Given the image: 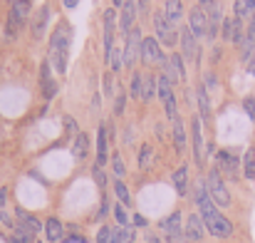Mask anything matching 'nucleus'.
Returning <instances> with one entry per match:
<instances>
[{"label":"nucleus","instance_id":"31","mask_svg":"<svg viewBox=\"0 0 255 243\" xmlns=\"http://www.w3.org/2000/svg\"><path fill=\"white\" fill-rule=\"evenodd\" d=\"M112 72H122V65H124V47L122 45H117L114 50H112Z\"/></svg>","mask_w":255,"mask_h":243},{"label":"nucleus","instance_id":"18","mask_svg":"<svg viewBox=\"0 0 255 243\" xmlns=\"http://www.w3.org/2000/svg\"><path fill=\"white\" fill-rule=\"evenodd\" d=\"M40 87L45 89V99H52L55 92H57V84L50 77V62H42V70H40Z\"/></svg>","mask_w":255,"mask_h":243},{"label":"nucleus","instance_id":"1","mask_svg":"<svg viewBox=\"0 0 255 243\" xmlns=\"http://www.w3.org/2000/svg\"><path fill=\"white\" fill-rule=\"evenodd\" d=\"M196 204H198V209H201V219H203L206 229H208L216 239H228V236L233 234V224L216 209V204H213V199H211V194H208V189H206L203 181L196 184Z\"/></svg>","mask_w":255,"mask_h":243},{"label":"nucleus","instance_id":"34","mask_svg":"<svg viewBox=\"0 0 255 243\" xmlns=\"http://www.w3.org/2000/svg\"><path fill=\"white\" fill-rule=\"evenodd\" d=\"M141 87H144V77H141V72H134V77H131V97H136V99H141Z\"/></svg>","mask_w":255,"mask_h":243},{"label":"nucleus","instance_id":"2","mask_svg":"<svg viewBox=\"0 0 255 243\" xmlns=\"http://www.w3.org/2000/svg\"><path fill=\"white\" fill-rule=\"evenodd\" d=\"M70 40H72V30L67 22H60L50 37V60L55 65L57 72L67 70V52H70Z\"/></svg>","mask_w":255,"mask_h":243},{"label":"nucleus","instance_id":"14","mask_svg":"<svg viewBox=\"0 0 255 243\" xmlns=\"http://www.w3.org/2000/svg\"><path fill=\"white\" fill-rule=\"evenodd\" d=\"M191 134H193V159L201 166L203 164V134H201V117L191 119Z\"/></svg>","mask_w":255,"mask_h":243},{"label":"nucleus","instance_id":"49","mask_svg":"<svg viewBox=\"0 0 255 243\" xmlns=\"http://www.w3.org/2000/svg\"><path fill=\"white\" fill-rule=\"evenodd\" d=\"M246 65H248V72H251V75H255V55L248 60V62H246Z\"/></svg>","mask_w":255,"mask_h":243},{"label":"nucleus","instance_id":"44","mask_svg":"<svg viewBox=\"0 0 255 243\" xmlns=\"http://www.w3.org/2000/svg\"><path fill=\"white\" fill-rule=\"evenodd\" d=\"M221 0H198V5H201V10H208V7H213V5H218Z\"/></svg>","mask_w":255,"mask_h":243},{"label":"nucleus","instance_id":"52","mask_svg":"<svg viewBox=\"0 0 255 243\" xmlns=\"http://www.w3.org/2000/svg\"><path fill=\"white\" fill-rule=\"evenodd\" d=\"M127 0H114V7H119V5H124Z\"/></svg>","mask_w":255,"mask_h":243},{"label":"nucleus","instance_id":"17","mask_svg":"<svg viewBox=\"0 0 255 243\" xmlns=\"http://www.w3.org/2000/svg\"><path fill=\"white\" fill-rule=\"evenodd\" d=\"M136 12H139V10H136L134 0H127V2L122 5V20H119V30H122V32H129V30H131Z\"/></svg>","mask_w":255,"mask_h":243},{"label":"nucleus","instance_id":"51","mask_svg":"<svg viewBox=\"0 0 255 243\" xmlns=\"http://www.w3.org/2000/svg\"><path fill=\"white\" fill-rule=\"evenodd\" d=\"M77 2H80V0H65V7L72 10V7H77Z\"/></svg>","mask_w":255,"mask_h":243},{"label":"nucleus","instance_id":"27","mask_svg":"<svg viewBox=\"0 0 255 243\" xmlns=\"http://www.w3.org/2000/svg\"><path fill=\"white\" fill-rule=\"evenodd\" d=\"M156 92H159V80H154V77H144V87H141V102H149Z\"/></svg>","mask_w":255,"mask_h":243},{"label":"nucleus","instance_id":"5","mask_svg":"<svg viewBox=\"0 0 255 243\" xmlns=\"http://www.w3.org/2000/svg\"><path fill=\"white\" fill-rule=\"evenodd\" d=\"M30 5H32V0H15L12 2L10 17H7V37H12L25 25V20L30 17Z\"/></svg>","mask_w":255,"mask_h":243},{"label":"nucleus","instance_id":"13","mask_svg":"<svg viewBox=\"0 0 255 243\" xmlns=\"http://www.w3.org/2000/svg\"><path fill=\"white\" fill-rule=\"evenodd\" d=\"M186 239L193 243H198L203 239V234H206V224H203V219L198 216V214H193V216H188V221H186Z\"/></svg>","mask_w":255,"mask_h":243},{"label":"nucleus","instance_id":"38","mask_svg":"<svg viewBox=\"0 0 255 243\" xmlns=\"http://www.w3.org/2000/svg\"><path fill=\"white\" fill-rule=\"evenodd\" d=\"M112 241V229L109 226H102L99 234H97V243H109Z\"/></svg>","mask_w":255,"mask_h":243},{"label":"nucleus","instance_id":"4","mask_svg":"<svg viewBox=\"0 0 255 243\" xmlns=\"http://www.w3.org/2000/svg\"><path fill=\"white\" fill-rule=\"evenodd\" d=\"M154 30H156V37H159L164 45L173 47V45L178 42L176 25H173L169 17H166V12H164V10H156V12H154Z\"/></svg>","mask_w":255,"mask_h":243},{"label":"nucleus","instance_id":"24","mask_svg":"<svg viewBox=\"0 0 255 243\" xmlns=\"http://www.w3.org/2000/svg\"><path fill=\"white\" fill-rule=\"evenodd\" d=\"M173 147H176L178 154L186 152V129H183V122L181 119L173 122Z\"/></svg>","mask_w":255,"mask_h":243},{"label":"nucleus","instance_id":"48","mask_svg":"<svg viewBox=\"0 0 255 243\" xmlns=\"http://www.w3.org/2000/svg\"><path fill=\"white\" fill-rule=\"evenodd\" d=\"M62 243H85V236H70V239H65Z\"/></svg>","mask_w":255,"mask_h":243},{"label":"nucleus","instance_id":"29","mask_svg":"<svg viewBox=\"0 0 255 243\" xmlns=\"http://www.w3.org/2000/svg\"><path fill=\"white\" fill-rule=\"evenodd\" d=\"M243 174H246V179H255V149L253 147L246 152V159H243Z\"/></svg>","mask_w":255,"mask_h":243},{"label":"nucleus","instance_id":"6","mask_svg":"<svg viewBox=\"0 0 255 243\" xmlns=\"http://www.w3.org/2000/svg\"><path fill=\"white\" fill-rule=\"evenodd\" d=\"M141 42H144L141 27H131L127 32V45H124V65L127 67H131L136 62V57L141 55Z\"/></svg>","mask_w":255,"mask_h":243},{"label":"nucleus","instance_id":"28","mask_svg":"<svg viewBox=\"0 0 255 243\" xmlns=\"http://www.w3.org/2000/svg\"><path fill=\"white\" fill-rule=\"evenodd\" d=\"M17 219H20V221H22V224H25V226H27V229H30L32 234H37V231H42V224H40V221H37L35 216H30L27 211H22V209H17Z\"/></svg>","mask_w":255,"mask_h":243},{"label":"nucleus","instance_id":"25","mask_svg":"<svg viewBox=\"0 0 255 243\" xmlns=\"http://www.w3.org/2000/svg\"><path fill=\"white\" fill-rule=\"evenodd\" d=\"M87 152H89V137H87L85 132H82V134H77V137H75L72 154H75V159H85Z\"/></svg>","mask_w":255,"mask_h":243},{"label":"nucleus","instance_id":"10","mask_svg":"<svg viewBox=\"0 0 255 243\" xmlns=\"http://www.w3.org/2000/svg\"><path fill=\"white\" fill-rule=\"evenodd\" d=\"M181 55L186 57V60H201L198 57V40L193 37V32H191V27H183L181 25Z\"/></svg>","mask_w":255,"mask_h":243},{"label":"nucleus","instance_id":"35","mask_svg":"<svg viewBox=\"0 0 255 243\" xmlns=\"http://www.w3.org/2000/svg\"><path fill=\"white\" fill-rule=\"evenodd\" d=\"M92 176H94V181H97V186H102V189L107 186V174L102 171V166H94V169H92Z\"/></svg>","mask_w":255,"mask_h":243},{"label":"nucleus","instance_id":"7","mask_svg":"<svg viewBox=\"0 0 255 243\" xmlns=\"http://www.w3.org/2000/svg\"><path fill=\"white\" fill-rule=\"evenodd\" d=\"M159 97H161V102H164V109H166V117H169L171 122H176L178 119V109H176V97H173V89H171V82L161 75L159 77Z\"/></svg>","mask_w":255,"mask_h":243},{"label":"nucleus","instance_id":"12","mask_svg":"<svg viewBox=\"0 0 255 243\" xmlns=\"http://www.w3.org/2000/svg\"><path fill=\"white\" fill-rule=\"evenodd\" d=\"M146 65H156V62H161V50H159V40H154V37H144V42H141V55H139Z\"/></svg>","mask_w":255,"mask_h":243},{"label":"nucleus","instance_id":"26","mask_svg":"<svg viewBox=\"0 0 255 243\" xmlns=\"http://www.w3.org/2000/svg\"><path fill=\"white\" fill-rule=\"evenodd\" d=\"M196 97H198V109H201V122H206V119H208V114H211V104H208V94H206V87H198V92H196Z\"/></svg>","mask_w":255,"mask_h":243},{"label":"nucleus","instance_id":"50","mask_svg":"<svg viewBox=\"0 0 255 243\" xmlns=\"http://www.w3.org/2000/svg\"><path fill=\"white\" fill-rule=\"evenodd\" d=\"M5 199H7V189L2 186V189H0V206H5Z\"/></svg>","mask_w":255,"mask_h":243},{"label":"nucleus","instance_id":"23","mask_svg":"<svg viewBox=\"0 0 255 243\" xmlns=\"http://www.w3.org/2000/svg\"><path fill=\"white\" fill-rule=\"evenodd\" d=\"M166 17L173 25H181V15H183V2L181 0H166Z\"/></svg>","mask_w":255,"mask_h":243},{"label":"nucleus","instance_id":"53","mask_svg":"<svg viewBox=\"0 0 255 243\" xmlns=\"http://www.w3.org/2000/svg\"><path fill=\"white\" fill-rule=\"evenodd\" d=\"M12 2H15V0H12Z\"/></svg>","mask_w":255,"mask_h":243},{"label":"nucleus","instance_id":"21","mask_svg":"<svg viewBox=\"0 0 255 243\" xmlns=\"http://www.w3.org/2000/svg\"><path fill=\"white\" fill-rule=\"evenodd\" d=\"M62 221L60 219H47V224H45V236H47V241L50 243H57L62 241Z\"/></svg>","mask_w":255,"mask_h":243},{"label":"nucleus","instance_id":"20","mask_svg":"<svg viewBox=\"0 0 255 243\" xmlns=\"http://www.w3.org/2000/svg\"><path fill=\"white\" fill-rule=\"evenodd\" d=\"M171 181H173V189H176L181 196L188 194V169H186V166H178V169L173 171Z\"/></svg>","mask_w":255,"mask_h":243},{"label":"nucleus","instance_id":"40","mask_svg":"<svg viewBox=\"0 0 255 243\" xmlns=\"http://www.w3.org/2000/svg\"><path fill=\"white\" fill-rule=\"evenodd\" d=\"M243 107H246L248 117L255 122V99H253V97H246V99H243Z\"/></svg>","mask_w":255,"mask_h":243},{"label":"nucleus","instance_id":"16","mask_svg":"<svg viewBox=\"0 0 255 243\" xmlns=\"http://www.w3.org/2000/svg\"><path fill=\"white\" fill-rule=\"evenodd\" d=\"M107 144H109V129H107V124H99V132H97V166L107 164Z\"/></svg>","mask_w":255,"mask_h":243},{"label":"nucleus","instance_id":"30","mask_svg":"<svg viewBox=\"0 0 255 243\" xmlns=\"http://www.w3.org/2000/svg\"><path fill=\"white\" fill-rule=\"evenodd\" d=\"M131 236H134V231H131L129 226H122V229H114V231H112V241L109 243H129Z\"/></svg>","mask_w":255,"mask_h":243},{"label":"nucleus","instance_id":"47","mask_svg":"<svg viewBox=\"0 0 255 243\" xmlns=\"http://www.w3.org/2000/svg\"><path fill=\"white\" fill-rule=\"evenodd\" d=\"M104 94H112V77H104Z\"/></svg>","mask_w":255,"mask_h":243},{"label":"nucleus","instance_id":"15","mask_svg":"<svg viewBox=\"0 0 255 243\" xmlns=\"http://www.w3.org/2000/svg\"><path fill=\"white\" fill-rule=\"evenodd\" d=\"M238 157L233 154V152H228V149H223V152H218V169L221 171H226V174H231V176H238Z\"/></svg>","mask_w":255,"mask_h":243},{"label":"nucleus","instance_id":"39","mask_svg":"<svg viewBox=\"0 0 255 243\" xmlns=\"http://www.w3.org/2000/svg\"><path fill=\"white\" fill-rule=\"evenodd\" d=\"M124 104H127V92H122V94L117 97V102H114V114H117V117L124 112Z\"/></svg>","mask_w":255,"mask_h":243},{"label":"nucleus","instance_id":"45","mask_svg":"<svg viewBox=\"0 0 255 243\" xmlns=\"http://www.w3.org/2000/svg\"><path fill=\"white\" fill-rule=\"evenodd\" d=\"M139 12H141V17L149 12V0H139Z\"/></svg>","mask_w":255,"mask_h":243},{"label":"nucleus","instance_id":"11","mask_svg":"<svg viewBox=\"0 0 255 243\" xmlns=\"http://www.w3.org/2000/svg\"><path fill=\"white\" fill-rule=\"evenodd\" d=\"M161 231L166 234V239H169L171 243H181V239H183L186 234L181 231V214H178V211L161 221Z\"/></svg>","mask_w":255,"mask_h":243},{"label":"nucleus","instance_id":"36","mask_svg":"<svg viewBox=\"0 0 255 243\" xmlns=\"http://www.w3.org/2000/svg\"><path fill=\"white\" fill-rule=\"evenodd\" d=\"M114 216H117V221H119L122 226H127V224H129V216H127V211H124V206H122V204H117V206H114Z\"/></svg>","mask_w":255,"mask_h":243},{"label":"nucleus","instance_id":"8","mask_svg":"<svg viewBox=\"0 0 255 243\" xmlns=\"http://www.w3.org/2000/svg\"><path fill=\"white\" fill-rule=\"evenodd\" d=\"M188 27H191V32H193L196 40L208 37V17H206V12L201 10V5H196V7L188 12Z\"/></svg>","mask_w":255,"mask_h":243},{"label":"nucleus","instance_id":"46","mask_svg":"<svg viewBox=\"0 0 255 243\" xmlns=\"http://www.w3.org/2000/svg\"><path fill=\"white\" fill-rule=\"evenodd\" d=\"M134 226H141V229H144V226H146V219H144L141 214H136V216H134Z\"/></svg>","mask_w":255,"mask_h":243},{"label":"nucleus","instance_id":"19","mask_svg":"<svg viewBox=\"0 0 255 243\" xmlns=\"http://www.w3.org/2000/svg\"><path fill=\"white\" fill-rule=\"evenodd\" d=\"M47 17H50V7H40L37 10V15H35V20H32V37L35 40H40L42 37V32H45V25H47Z\"/></svg>","mask_w":255,"mask_h":243},{"label":"nucleus","instance_id":"41","mask_svg":"<svg viewBox=\"0 0 255 243\" xmlns=\"http://www.w3.org/2000/svg\"><path fill=\"white\" fill-rule=\"evenodd\" d=\"M221 35H223L226 40H233V20H223V30H221Z\"/></svg>","mask_w":255,"mask_h":243},{"label":"nucleus","instance_id":"33","mask_svg":"<svg viewBox=\"0 0 255 243\" xmlns=\"http://www.w3.org/2000/svg\"><path fill=\"white\" fill-rule=\"evenodd\" d=\"M151 157H154V149L149 144H144L141 152H139V169H149L151 166Z\"/></svg>","mask_w":255,"mask_h":243},{"label":"nucleus","instance_id":"42","mask_svg":"<svg viewBox=\"0 0 255 243\" xmlns=\"http://www.w3.org/2000/svg\"><path fill=\"white\" fill-rule=\"evenodd\" d=\"M65 127H67V132H70V134H75V137L80 134V132H77V122H75L72 117H65Z\"/></svg>","mask_w":255,"mask_h":243},{"label":"nucleus","instance_id":"22","mask_svg":"<svg viewBox=\"0 0 255 243\" xmlns=\"http://www.w3.org/2000/svg\"><path fill=\"white\" fill-rule=\"evenodd\" d=\"M236 17L238 20L255 17V0H236Z\"/></svg>","mask_w":255,"mask_h":243},{"label":"nucleus","instance_id":"3","mask_svg":"<svg viewBox=\"0 0 255 243\" xmlns=\"http://www.w3.org/2000/svg\"><path fill=\"white\" fill-rule=\"evenodd\" d=\"M206 189H208V194H211V199H213V204H216V206H221V209L231 206V194H228L226 181H223V176H221V171H218V169H213V171L208 174Z\"/></svg>","mask_w":255,"mask_h":243},{"label":"nucleus","instance_id":"37","mask_svg":"<svg viewBox=\"0 0 255 243\" xmlns=\"http://www.w3.org/2000/svg\"><path fill=\"white\" fill-rule=\"evenodd\" d=\"M112 169H114V174L122 179L124 176V171H127V166H124V162H122V157H114L112 159Z\"/></svg>","mask_w":255,"mask_h":243},{"label":"nucleus","instance_id":"43","mask_svg":"<svg viewBox=\"0 0 255 243\" xmlns=\"http://www.w3.org/2000/svg\"><path fill=\"white\" fill-rule=\"evenodd\" d=\"M0 221H2V224H5L7 229H15V224H12V219H10V216H7L5 211H0Z\"/></svg>","mask_w":255,"mask_h":243},{"label":"nucleus","instance_id":"32","mask_svg":"<svg viewBox=\"0 0 255 243\" xmlns=\"http://www.w3.org/2000/svg\"><path fill=\"white\" fill-rule=\"evenodd\" d=\"M114 194H117V199L122 201V206H129L131 204V196H129V189L122 184V181H117L114 184Z\"/></svg>","mask_w":255,"mask_h":243},{"label":"nucleus","instance_id":"9","mask_svg":"<svg viewBox=\"0 0 255 243\" xmlns=\"http://www.w3.org/2000/svg\"><path fill=\"white\" fill-rule=\"evenodd\" d=\"M114 17L117 10H104V62H112V50H114Z\"/></svg>","mask_w":255,"mask_h":243}]
</instances>
